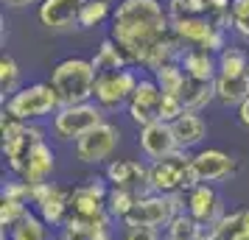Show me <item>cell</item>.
Wrapping results in <instances>:
<instances>
[{"instance_id": "obj_1", "label": "cell", "mask_w": 249, "mask_h": 240, "mask_svg": "<svg viewBox=\"0 0 249 240\" xmlns=\"http://www.w3.org/2000/svg\"><path fill=\"white\" fill-rule=\"evenodd\" d=\"M109 36L126 50L132 64H140L151 76L185 53L162 0H121L109 20Z\"/></svg>"}, {"instance_id": "obj_2", "label": "cell", "mask_w": 249, "mask_h": 240, "mask_svg": "<svg viewBox=\"0 0 249 240\" xmlns=\"http://www.w3.org/2000/svg\"><path fill=\"white\" fill-rule=\"evenodd\" d=\"M95 79H98V70L92 67L90 59H81V56H70L51 70V87L56 90L62 106L92 101Z\"/></svg>"}, {"instance_id": "obj_3", "label": "cell", "mask_w": 249, "mask_h": 240, "mask_svg": "<svg viewBox=\"0 0 249 240\" xmlns=\"http://www.w3.org/2000/svg\"><path fill=\"white\" fill-rule=\"evenodd\" d=\"M59 109H62V103H59V95L51 87V81H36V84L20 87L3 106V112L23 120V123H34V120L51 117Z\"/></svg>"}, {"instance_id": "obj_4", "label": "cell", "mask_w": 249, "mask_h": 240, "mask_svg": "<svg viewBox=\"0 0 249 240\" xmlns=\"http://www.w3.org/2000/svg\"><path fill=\"white\" fill-rule=\"evenodd\" d=\"M193 154L188 151H177L165 160H157L148 165V187L151 193H162V195H177V193H188L196 187V176L191 168Z\"/></svg>"}, {"instance_id": "obj_5", "label": "cell", "mask_w": 249, "mask_h": 240, "mask_svg": "<svg viewBox=\"0 0 249 240\" xmlns=\"http://www.w3.org/2000/svg\"><path fill=\"white\" fill-rule=\"evenodd\" d=\"M0 128H3V157H6L9 168L17 176H23L25 162L31 157L34 145L39 140H45L42 137V128L34 126V123H23V120H17V117H12L6 112H3Z\"/></svg>"}, {"instance_id": "obj_6", "label": "cell", "mask_w": 249, "mask_h": 240, "mask_svg": "<svg viewBox=\"0 0 249 240\" xmlns=\"http://www.w3.org/2000/svg\"><path fill=\"white\" fill-rule=\"evenodd\" d=\"M179 212H185V193H177V195L146 193V195H140V198H137L135 209L126 215L124 226L162 229V226H168Z\"/></svg>"}, {"instance_id": "obj_7", "label": "cell", "mask_w": 249, "mask_h": 240, "mask_svg": "<svg viewBox=\"0 0 249 240\" xmlns=\"http://www.w3.org/2000/svg\"><path fill=\"white\" fill-rule=\"evenodd\" d=\"M171 28L182 48H199V50H210V53H221L230 42H227V25L215 23L213 17H185V20H171Z\"/></svg>"}, {"instance_id": "obj_8", "label": "cell", "mask_w": 249, "mask_h": 240, "mask_svg": "<svg viewBox=\"0 0 249 240\" xmlns=\"http://www.w3.org/2000/svg\"><path fill=\"white\" fill-rule=\"evenodd\" d=\"M101 123H104V109L95 101H87V103L62 106L53 114L51 128H53V137L62 140V143H79L87 131H92Z\"/></svg>"}, {"instance_id": "obj_9", "label": "cell", "mask_w": 249, "mask_h": 240, "mask_svg": "<svg viewBox=\"0 0 249 240\" xmlns=\"http://www.w3.org/2000/svg\"><path fill=\"white\" fill-rule=\"evenodd\" d=\"M140 79L143 76L135 67L104 70V73H98V79H95V95H92V101L98 103L101 109H121L135 95Z\"/></svg>"}, {"instance_id": "obj_10", "label": "cell", "mask_w": 249, "mask_h": 240, "mask_svg": "<svg viewBox=\"0 0 249 240\" xmlns=\"http://www.w3.org/2000/svg\"><path fill=\"white\" fill-rule=\"evenodd\" d=\"M70 193L73 190L56 182L36 184V187H31V204L36 207V215L48 226H65V221L70 215Z\"/></svg>"}, {"instance_id": "obj_11", "label": "cell", "mask_w": 249, "mask_h": 240, "mask_svg": "<svg viewBox=\"0 0 249 240\" xmlns=\"http://www.w3.org/2000/svg\"><path fill=\"white\" fill-rule=\"evenodd\" d=\"M118 143H121V128L109 120H104L101 126L87 131L79 143H73V148H76V157L84 165H101L115 154Z\"/></svg>"}, {"instance_id": "obj_12", "label": "cell", "mask_w": 249, "mask_h": 240, "mask_svg": "<svg viewBox=\"0 0 249 240\" xmlns=\"http://www.w3.org/2000/svg\"><path fill=\"white\" fill-rule=\"evenodd\" d=\"M107 195H109V182L101 176H92L84 184L73 187L70 193V212L87 221L107 215Z\"/></svg>"}, {"instance_id": "obj_13", "label": "cell", "mask_w": 249, "mask_h": 240, "mask_svg": "<svg viewBox=\"0 0 249 240\" xmlns=\"http://www.w3.org/2000/svg\"><path fill=\"white\" fill-rule=\"evenodd\" d=\"M191 168H193V176H196V184H215V182H224L230 179L232 173L238 171L235 160L224 154L218 148H202L193 154L191 160Z\"/></svg>"}, {"instance_id": "obj_14", "label": "cell", "mask_w": 249, "mask_h": 240, "mask_svg": "<svg viewBox=\"0 0 249 240\" xmlns=\"http://www.w3.org/2000/svg\"><path fill=\"white\" fill-rule=\"evenodd\" d=\"M104 179L109 187H121V190H132L137 195L151 193L148 187V165L140 160H112L104 171Z\"/></svg>"}, {"instance_id": "obj_15", "label": "cell", "mask_w": 249, "mask_h": 240, "mask_svg": "<svg viewBox=\"0 0 249 240\" xmlns=\"http://www.w3.org/2000/svg\"><path fill=\"white\" fill-rule=\"evenodd\" d=\"M129 117H132V123L143 128L148 123H154L160 120V106H162V90L157 87V81L151 79V76H143L140 84H137L135 95L129 98Z\"/></svg>"}, {"instance_id": "obj_16", "label": "cell", "mask_w": 249, "mask_h": 240, "mask_svg": "<svg viewBox=\"0 0 249 240\" xmlns=\"http://www.w3.org/2000/svg\"><path fill=\"white\" fill-rule=\"evenodd\" d=\"M185 212L193 215L202 226H213L215 221L224 218V201L213 184H196L185 193Z\"/></svg>"}, {"instance_id": "obj_17", "label": "cell", "mask_w": 249, "mask_h": 240, "mask_svg": "<svg viewBox=\"0 0 249 240\" xmlns=\"http://www.w3.org/2000/svg\"><path fill=\"white\" fill-rule=\"evenodd\" d=\"M87 0H42L36 6V17L48 31H73L79 28V17Z\"/></svg>"}, {"instance_id": "obj_18", "label": "cell", "mask_w": 249, "mask_h": 240, "mask_svg": "<svg viewBox=\"0 0 249 240\" xmlns=\"http://www.w3.org/2000/svg\"><path fill=\"white\" fill-rule=\"evenodd\" d=\"M137 143H140L143 157H148L151 162L165 160V157H171V154L179 151L177 137H174V128H171V123H165V120H154V123L143 126Z\"/></svg>"}, {"instance_id": "obj_19", "label": "cell", "mask_w": 249, "mask_h": 240, "mask_svg": "<svg viewBox=\"0 0 249 240\" xmlns=\"http://www.w3.org/2000/svg\"><path fill=\"white\" fill-rule=\"evenodd\" d=\"M53 168H56V154H53V148L45 140H39L34 145V151H31L28 162H25V171L20 179H25L31 187H36V184H45L53 176Z\"/></svg>"}, {"instance_id": "obj_20", "label": "cell", "mask_w": 249, "mask_h": 240, "mask_svg": "<svg viewBox=\"0 0 249 240\" xmlns=\"http://www.w3.org/2000/svg\"><path fill=\"white\" fill-rule=\"evenodd\" d=\"M171 128H174V137H177V145H179V151L196 148V145H199V143L207 137V120H204L199 112H185V114H179V117L171 123Z\"/></svg>"}, {"instance_id": "obj_21", "label": "cell", "mask_w": 249, "mask_h": 240, "mask_svg": "<svg viewBox=\"0 0 249 240\" xmlns=\"http://www.w3.org/2000/svg\"><path fill=\"white\" fill-rule=\"evenodd\" d=\"M179 64L191 79H199V81H215V76H218V56L210 53V50L185 48Z\"/></svg>"}, {"instance_id": "obj_22", "label": "cell", "mask_w": 249, "mask_h": 240, "mask_svg": "<svg viewBox=\"0 0 249 240\" xmlns=\"http://www.w3.org/2000/svg\"><path fill=\"white\" fill-rule=\"evenodd\" d=\"M213 87H215V101L221 103V106H241V103L249 98V79L247 76H215L213 81Z\"/></svg>"}, {"instance_id": "obj_23", "label": "cell", "mask_w": 249, "mask_h": 240, "mask_svg": "<svg viewBox=\"0 0 249 240\" xmlns=\"http://www.w3.org/2000/svg\"><path fill=\"white\" fill-rule=\"evenodd\" d=\"M179 101L185 112H202L207 103L215 101V87L213 81H199V79H185V87L179 92Z\"/></svg>"}, {"instance_id": "obj_24", "label": "cell", "mask_w": 249, "mask_h": 240, "mask_svg": "<svg viewBox=\"0 0 249 240\" xmlns=\"http://www.w3.org/2000/svg\"><path fill=\"white\" fill-rule=\"evenodd\" d=\"M92 67L98 70V73H104V70H124V67H132V59L126 56V50L118 42H115L112 36H107V39H101V45H98V50H95V56L90 59Z\"/></svg>"}, {"instance_id": "obj_25", "label": "cell", "mask_w": 249, "mask_h": 240, "mask_svg": "<svg viewBox=\"0 0 249 240\" xmlns=\"http://www.w3.org/2000/svg\"><path fill=\"white\" fill-rule=\"evenodd\" d=\"M204 238V226L188 212H179V215L165 226V238L162 240H202Z\"/></svg>"}, {"instance_id": "obj_26", "label": "cell", "mask_w": 249, "mask_h": 240, "mask_svg": "<svg viewBox=\"0 0 249 240\" xmlns=\"http://www.w3.org/2000/svg\"><path fill=\"white\" fill-rule=\"evenodd\" d=\"M249 70V53L238 45H227L218 53V73L221 76H247Z\"/></svg>"}, {"instance_id": "obj_27", "label": "cell", "mask_w": 249, "mask_h": 240, "mask_svg": "<svg viewBox=\"0 0 249 240\" xmlns=\"http://www.w3.org/2000/svg\"><path fill=\"white\" fill-rule=\"evenodd\" d=\"M9 240H48V224L28 209V215L9 229Z\"/></svg>"}, {"instance_id": "obj_28", "label": "cell", "mask_w": 249, "mask_h": 240, "mask_svg": "<svg viewBox=\"0 0 249 240\" xmlns=\"http://www.w3.org/2000/svg\"><path fill=\"white\" fill-rule=\"evenodd\" d=\"M112 3L109 0H87L84 9H81V17H79V28L90 31V28H98L104 25L107 20H112Z\"/></svg>"}, {"instance_id": "obj_29", "label": "cell", "mask_w": 249, "mask_h": 240, "mask_svg": "<svg viewBox=\"0 0 249 240\" xmlns=\"http://www.w3.org/2000/svg\"><path fill=\"white\" fill-rule=\"evenodd\" d=\"M151 79L157 81V87L162 90V95H179L182 87H185V79H188V73L182 70L179 62H174V64H165V67H160Z\"/></svg>"}, {"instance_id": "obj_30", "label": "cell", "mask_w": 249, "mask_h": 240, "mask_svg": "<svg viewBox=\"0 0 249 240\" xmlns=\"http://www.w3.org/2000/svg\"><path fill=\"white\" fill-rule=\"evenodd\" d=\"M137 198L140 195L132 193V190H121V187H109V195H107V212L115 218V221H121L124 224L126 215L135 209Z\"/></svg>"}, {"instance_id": "obj_31", "label": "cell", "mask_w": 249, "mask_h": 240, "mask_svg": "<svg viewBox=\"0 0 249 240\" xmlns=\"http://www.w3.org/2000/svg\"><path fill=\"white\" fill-rule=\"evenodd\" d=\"M17 90H20V64L9 53H3L0 56V92H3V101H9Z\"/></svg>"}, {"instance_id": "obj_32", "label": "cell", "mask_w": 249, "mask_h": 240, "mask_svg": "<svg viewBox=\"0 0 249 240\" xmlns=\"http://www.w3.org/2000/svg\"><path fill=\"white\" fill-rule=\"evenodd\" d=\"M165 12H168L171 20L204 17L207 14V0H165Z\"/></svg>"}, {"instance_id": "obj_33", "label": "cell", "mask_w": 249, "mask_h": 240, "mask_svg": "<svg viewBox=\"0 0 249 240\" xmlns=\"http://www.w3.org/2000/svg\"><path fill=\"white\" fill-rule=\"evenodd\" d=\"M230 31L249 42V0H232V6H230Z\"/></svg>"}, {"instance_id": "obj_34", "label": "cell", "mask_w": 249, "mask_h": 240, "mask_svg": "<svg viewBox=\"0 0 249 240\" xmlns=\"http://www.w3.org/2000/svg\"><path fill=\"white\" fill-rule=\"evenodd\" d=\"M25 215H28V204H25V201L0 198V226H3V229L17 226V224H20Z\"/></svg>"}, {"instance_id": "obj_35", "label": "cell", "mask_w": 249, "mask_h": 240, "mask_svg": "<svg viewBox=\"0 0 249 240\" xmlns=\"http://www.w3.org/2000/svg\"><path fill=\"white\" fill-rule=\"evenodd\" d=\"M0 198H12V201H31V184L25 182V179H12V182L3 184V190H0Z\"/></svg>"}, {"instance_id": "obj_36", "label": "cell", "mask_w": 249, "mask_h": 240, "mask_svg": "<svg viewBox=\"0 0 249 240\" xmlns=\"http://www.w3.org/2000/svg\"><path fill=\"white\" fill-rule=\"evenodd\" d=\"M179 114H185V106H182L179 95H162V106H160V120L165 123H174Z\"/></svg>"}, {"instance_id": "obj_37", "label": "cell", "mask_w": 249, "mask_h": 240, "mask_svg": "<svg viewBox=\"0 0 249 240\" xmlns=\"http://www.w3.org/2000/svg\"><path fill=\"white\" fill-rule=\"evenodd\" d=\"M115 218L107 212V215H101L95 224L90 226V235H87V240H112V235H115Z\"/></svg>"}, {"instance_id": "obj_38", "label": "cell", "mask_w": 249, "mask_h": 240, "mask_svg": "<svg viewBox=\"0 0 249 240\" xmlns=\"http://www.w3.org/2000/svg\"><path fill=\"white\" fill-rule=\"evenodd\" d=\"M124 240H160V229H148V226H126Z\"/></svg>"}, {"instance_id": "obj_39", "label": "cell", "mask_w": 249, "mask_h": 240, "mask_svg": "<svg viewBox=\"0 0 249 240\" xmlns=\"http://www.w3.org/2000/svg\"><path fill=\"white\" fill-rule=\"evenodd\" d=\"M227 240H249V209H241V212H238V224H235V229L230 232Z\"/></svg>"}, {"instance_id": "obj_40", "label": "cell", "mask_w": 249, "mask_h": 240, "mask_svg": "<svg viewBox=\"0 0 249 240\" xmlns=\"http://www.w3.org/2000/svg\"><path fill=\"white\" fill-rule=\"evenodd\" d=\"M238 123H241L244 128H249V98L238 106Z\"/></svg>"}, {"instance_id": "obj_41", "label": "cell", "mask_w": 249, "mask_h": 240, "mask_svg": "<svg viewBox=\"0 0 249 240\" xmlns=\"http://www.w3.org/2000/svg\"><path fill=\"white\" fill-rule=\"evenodd\" d=\"M9 9H25V6H39L42 0H3Z\"/></svg>"}, {"instance_id": "obj_42", "label": "cell", "mask_w": 249, "mask_h": 240, "mask_svg": "<svg viewBox=\"0 0 249 240\" xmlns=\"http://www.w3.org/2000/svg\"><path fill=\"white\" fill-rule=\"evenodd\" d=\"M56 240H79V238H73V235H68V232H62V238H56Z\"/></svg>"}, {"instance_id": "obj_43", "label": "cell", "mask_w": 249, "mask_h": 240, "mask_svg": "<svg viewBox=\"0 0 249 240\" xmlns=\"http://www.w3.org/2000/svg\"><path fill=\"white\" fill-rule=\"evenodd\" d=\"M0 240H9V238H6V232H3V235H0Z\"/></svg>"}, {"instance_id": "obj_44", "label": "cell", "mask_w": 249, "mask_h": 240, "mask_svg": "<svg viewBox=\"0 0 249 240\" xmlns=\"http://www.w3.org/2000/svg\"><path fill=\"white\" fill-rule=\"evenodd\" d=\"M109 3H115V6H118V3H121V0H109Z\"/></svg>"}, {"instance_id": "obj_45", "label": "cell", "mask_w": 249, "mask_h": 240, "mask_svg": "<svg viewBox=\"0 0 249 240\" xmlns=\"http://www.w3.org/2000/svg\"><path fill=\"white\" fill-rule=\"evenodd\" d=\"M247 79H249V70H247Z\"/></svg>"}]
</instances>
